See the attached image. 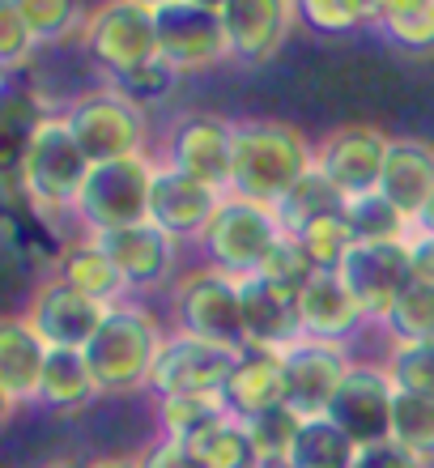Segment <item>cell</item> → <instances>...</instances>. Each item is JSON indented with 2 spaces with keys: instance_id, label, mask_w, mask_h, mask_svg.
I'll return each mask as SVG.
<instances>
[{
  "instance_id": "cell-13",
  "label": "cell",
  "mask_w": 434,
  "mask_h": 468,
  "mask_svg": "<svg viewBox=\"0 0 434 468\" xmlns=\"http://www.w3.org/2000/svg\"><path fill=\"white\" fill-rule=\"evenodd\" d=\"M341 277L362 303L366 320L384 324L397 298L405 294V285L413 282L409 243H354L349 260L341 264Z\"/></svg>"
},
{
  "instance_id": "cell-23",
  "label": "cell",
  "mask_w": 434,
  "mask_h": 468,
  "mask_svg": "<svg viewBox=\"0 0 434 468\" xmlns=\"http://www.w3.org/2000/svg\"><path fill=\"white\" fill-rule=\"evenodd\" d=\"M298 315H302V333L333 346H345L362 324H371L341 272H315L298 294Z\"/></svg>"
},
{
  "instance_id": "cell-12",
  "label": "cell",
  "mask_w": 434,
  "mask_h": 468,
  "mask_svg": "<svg viewBox=\"0 0 434 468\" xmlns=\"http://www.w3.org/2000/svg\"><path fill=\"white\" fill-rule=\"evenodd\" d=\"M179 171L196 175L217 192L235 184V123L222 115H184L166 133V158Z\"/></svg>"
},
{
  "instance_id": "cell-8",
  "label": "cell",
  "mask_w": 434,
  "mask_h": 468,
  "mask_svg": "<svg viewBox=\"0 0 434 468\" xmlns=\"http://www.w3.org/2000/svg\"><path fill=\"white\" fill-rule=\"evenodd\" d=\"M64 120H69L77 145L86 149V158L94 166L99 162H120V158H132V154H145V133H149L145 107L137 99H128L124 90H115L111 81L77 94L64 107Z\"/></svg>"
},
{
  "instance_id": "cell-39",
  "label": "cell",
  "mask_w": 434,
  "mask_h": 468,
  "mask_svg": "<svg viewBox=\"0 0 434 468\" xmlns=\"http://www.w3.org/2000/svg\"><path fill=\"white\" fill-rule=\"evenodd\" d=\"M375 26L400 51H413V56H430L434 51V0H413L409 9L392 13V17H384Z\"/></svg>"
},
{
  "instance_id": "cell-34",
  "label": "cell",
  "mask_w": 434,
  "mask_h": 468,
  "mask_svg": "<svg viewBox=\"0 0 434 468\" xmlns=\"http://www.w3.org/2000/svg\"><path fill=\"white\" fill-rule=\"evenodd\" d=\"M392 341H434V285L413 277L405 294L397 298L392 315L384 320Z\"/></svg>"
},
{
  "instance_id": "cell-22",
  "label": "cell",
  "mask_w": 434,
  "mask_h": 468,
  "mask_svg": "<svg viewBox=\"0 0 434 468\" xmlns=\"http://www.w3.org/2000/svg\"><path fill=\"white\" fill-rule=\"evenodd\" d=\"M51 346L26 324V315H9L0 324V396L5 409L38 405V383L48 370Z\"/></svg>"
},
{
  "instance_id": "cell-30",
  "label": "cell",
  "mask_w": 434,
  "mask_h": 468,
  "mask_svg": "<svg viewBox=\"0 0 434 468\" xmlns=\"http://www.w3.org/2000/svg\"><path fill=\"white\" fill-rule=\"evenodd\" d=\"M345 218L358 243H409L413 234H418V222H413L409 213H400L379 187L366 192V197L349 200Z\"/></svg>"
},
{
  "instance_id": "cell-52",
  "label": "cell",
  "mask_w": 434,
  "mask_h": 468,
  "mask_svg": "<svg viewBox=\"0 0 434 468\" xmlns=\"http://www.w3.org/2000/svg\"><path fill=\"white\" fill-rule=\"evenodd\" d=\"M260 468H294V464H290V460H264Z\"/></svg>"
},
{
  "instance_id": "cell-42",
  "label": "cell",
  "mask_w": 434,
  "mask_h": 468,
  "mask_svg": "<svg viewBox=\"0 0 434 468\" xmlns=\"http://www.w3.org/2000/svg\"><path fill=\"white\" fill-rule=\"evenodd\" d=\"M175 69H166V64H149L145 73H137V77H124V81H111L115 90H124L128 99H137L141 107H153V102H162L166 94H171V86H175Z\"/></svg>"
},
{
  "instance_id": "cell-24",
  "label": "cell",
  "mask_w": 434,
  "mask_h": 468,
  "mask_svg": "<svg viewBox=\"0 0 434 468\" xmlns=\"http://www.w3.org/2000/svg\"><path fill=\"white\" fill-rule=\"evenodd\" d=\"M379 192L400 213H409L413 222H418L434 197V145L430 141H422V136H392Z\"/></svg>"
},
{
  "instance_id": "cell-51",
  "label": "cell",
  "mask_w": 434,
  "mask_h": 468,
  "mask_svg": "<svg viewBox=\"0 0 434 468\" xmlns=\"http://www.w3.org/2000/svg\"><path fill=\"white\" fill-rule=\"evenodd\" d=\"M137 5H145V9H166V5H175V0H137Z\"/></svg>"
},
{
  "instance_id": "cell-11",
  "label": "cell",
  "mask_w": 434,
  "mask_h": 468,
  "mask_svg": "<svg viewBox=\"0 0 434 468\" xmlns=\"http://www.w3.org/2000/svg\"><path fill=\"white\" fill-rule=\"evenodd\" d=\"M392 405H397L392 375L371 362H354L323 418H333L358 447H375L392 439Z\"/></svg>"
},
{
  "instance_id": "cell-31",
  "label": "cell",
  "mask_w": 434,
  "mask_h": 468,
  "mask_svg": "<svg viewBox=\"0 0 434 468\" xmlns=\"http://www.w3.org/2000/svg\"><path fill=\"white\" fill-rule=\"evenodd\" d=\"M362 447L349 439L333 418H307L294 439L290 464L294 468H354Z\"/></svg>"
},
{
  "instance_id": "cell-2",
  "label": "cell",
  "mask_w": 434,
  "mask_h": 468,
  "mask_svg": "<svg viewBox=\"0 0 434 468\" xmlns=\"http://www.w3.org/2000/svg\"><path fill=\"white\" fill-rule=\"evenodd\" d=\"M166 328L158 315L137 303H120L107 311V320L99 324V333L90 336L86 362L94 370L102 396H137L149 392L153 383V367L166 346Z\"/></svg>"
},
{
  "instance_id": "cell-40",
  "label": "cell",
  "mask_w": 434,
  "mask_h": 468,
  "mask_svg": "<svg viewBox=\"0 0 434 468\" xmlns=\"http://www.w3.org/2000/svg\"><path fill=\"white\" fill-rule=\"evenodd\" d=\"M315 272L320 269L307 260V251H302V243H298L294 234H281L277 247L264 256V264H260L264 282H273L277 290H286V294H302V285H307Z\"/></svg>"
},
{
  "instance_id": "cell-44",
  "label": "cell",
  "mask_w": 434,
  "mask_h": 468,
  "mask_svg": "<svg viewBox=\"0 0 434 468\" xmlns=\"http://www.w3.org/2000/svg\"><path fill=\"white\" fill-rule=\"evenodd\" d=\"M137 468H200V464H196V456L187 452V443L158 434V439L137 456Z\"/></svg>"
},
{
  "instance_id": "cell-15",
  "label": "cell",
  "mask_w": 434,
  "mask_h": 468,
  "mask_svg": "<svg viewBox=\"0 0 434 468\" xmlns=\"http://www.w3.org/2000/svg\"><path fill=\"white\" fill-rule=\"evenodd\" d=\"M226 192H217L213 184L196 179V175L179 171L171 162L158 158L153 171V192H149V222L162 226L171 239H200L205 226L213 222V213L222 209Z\"/></svg>"
},
{
  "instance_id": "cell-20",
  "label": "cell",
  "mask_w": 434,
  "mask_h": 468,
  "mask_svg": "<svg viewBox=\"0 0 434 468\" xmlns=\"http://www.w3.org/2000/svg\"><path fill=\"white\" fill-rule=\"evenodd\" d=\"M222 400L243 421L273 405H286V349L243 346L222 383Z\"/></svg>"
},
{
  "instance_id": "cell-41",
  "label": "cell",
  "mask_w": 434,
  "mask_h": 468,
  "mask_svg": "<svg viewBox=\"0 0 434 468\" xmlns=\"http://www.w3.org/2000/svg\"><path fill=\"white\" fill-rule=\"evenodd\" d=\"M43 48L35 38V30L9 9V5H0V64H5V73H17L26 64L35 60V51Z\"/></svg>"
},
{
  "instance_id": "cell-6",
  "label": "cell",
  "mask_w": 434,
  "mask_h": 468,
  "mask_svg": "<svg viewBox=\"0 0 434 468\" xmlns=\"http://www.w3.org/2000/svg\"><path fill=\"white\" fill-rule=\"evenodd\" d=\"M171 333H187L196 341L222 349H243L248 346V328H243V298H238V277L230 272L205 269L187 272L184 282L171 290Z\"/></svg>"
},
{
  "instance_id": "cell-14",
  "label": "cell",
  "mask_w": 434,
  "mask_h": 468,
  "mask_svg": "<svg viewBox=\"0 0 434 468\" xmlns=\"http://www.w3.org/2000/svg\"><path fill=\"white\" fill-rule=\"evenodd\" d=\"M387 145H392V136H384L375 123H345V128L328 133L320 145H315V166H320L349 200L366 197V192H375L379 179H384Z\"/></svg>"
},
{
  "instance_id": "cell-10",
  "label": "cell",
  "mask_w": 434,
  "mask_h": 468,
  "mask_svg": "<svg viewBox=\"0 0 434 468\" xmlns=\"http://www.w3.org/2000/svg\"><path fill=\"white\" fill-rule=\"evenodd\" d=\"M107 311L111 307H102L99 298L81 294L60 272H51L30 290L22 315L51 349H86L90 336L99 333V324L107 320Z\"/></svg>"
},
{
  "instance_id": "cell-50",
  "label": "cell",
  "mask_w": 434,
  "mask_h": 468,
  "mask_svg": "<svg viewBox=\"0 0 434 468\" xmlns=\"http://www.w3.org/2000/svg\"><path fill=\"white\" fill-rule=\"evenodd\" d=\"M43 468H90V464H81V460H56V464H43Z\"/></svg>"
},
{
  "instance_id": "cell-37",
  "label": "cell",
  "mask_w": 434,
  "mask_h": 468,
  "mask_svg": "<svg viewBox=\"0 0 434 468\" xmlns=\"http://www.w3.org/2000/svg\"><path fill=\"white\" fill-rule=\"evenodd\" d=\"M298 13L315 35H354L362 26H375L371 0H298Z\"/></svg>"
},
{
  "instance_id": "cell-17",
  "label": "cell",
  "mask_w": 434,
  "mask_h": 468,
  "mask_svg": "<svg viewBox=\"0 0 434 468\" xmlns=\"http://www.w3.org/2000/svg\"><path fill=\"white\" fill-rule=\"evenodd\" d=\"M230 56L238 64H269L302 22L298 0H230L222 9Z\"/></svg>"
},
{
  "instance_id": "cell-45",
  "label": "cell",
  "mask_w": 434,
  "mask_h": 468,
  "mask_svg": "<svg viewBox=\"0 0 434 468\" xmlns=\"http://www.w3.org/2000/svg\"><path fill=\"white\" fill-rule=\"evenodd\" d=\"M409 260H413V277L426 285H434V234L418 230L409 239Z\"/></svg>"
},
{
  "instance_id": "cell-28",
  "label": "cell",
  "mask_w": 434,
  "mask_h": 468,
  "mask_svg": "<svg viewBox=\"0 0 434 468\" xmlns=\"http://www.w3.org/2000/svg\"><path fill=\"white\" fill-rule=\"evenodd\" d=\"M187 452L196 456L200 468H260L264 464L243 418H235V413H226L213 426H205L196 439H187Z\"/></svg>"
},
{
  "instance_id": "cell-16",
  "label": "cell",
  "mask_w": 434,
  "mask_h": 468,
  "mask_svg": "<svg viewBox=\"0 0 434 468\" xmlns=\"http://www.w3.org/2000/svg\"><path fill=\"white\" fill-rule=\"evenodd\" d=\"M349 367L354 357L345 354V346L302 336L298 346L286 349V405L298 409L302 418H323Z\"/></svg>"
},
{
  "instance_id": "cell-21",
  "label": "cell",
  "mask_w": 434,
  "mask_h": 468,
  "mask_svg": "<svg viewBox=\"0 0 434 468\" xmlns=\"http://www.w3.org/2000/svg\"><path fill=\"white\" fill-rule=\"evenodd\" d=\"M238 298H243V328H248V346L264 349H290L302 341V315H298V294L277 290L264 282L260 272L238 277Z\"/></svg>"
},
{
  "instance_id": "cell-1",
  "label": "cell",
  "mask_w": 434,
  "mask_h": 468,
  "mask_svg": "<svg viewBox=\"0 0 434 468\" xmlns=\"http://www.w3.org/2000/svg\"><path fill=\"white\" fill-rule=\"evenodd\" d=\"M94 162L77 145L73 128L60 115H38L22 136L17 154V184L38 218H73V205L86 187Z\"/></svg>"
},
{
  "instance_id": "cell-19",
  "label": "cell",
  "mask_w": 434,
  "mask_h": 468,
  "mask_svg": "<svg viewBox=\"0 0 434 468\" xmlns=\"http://www.w3.org/2000/svg\"><path fill=\"white\" fill-rule=\"evenodd\" d=\"M90 239L111 256V264L128 282V290H158V285H166L175 272V260H179V239H171L153 222H137L111 234H90Z\"/></svg>"
},
{
  "instance_id": "cell-7",
  "label": "cell",
  "mask_w": 434,
  "mask_h": 468,
  "mask_svg": "<svg viewBox=\"0 0 434 468\" xmlns=\"http://www.w3.org/2000/svg\"><path fill=\"white\" fill-rule=\"evenodd\" d=\"M281 234L286 230L277 222L273 205L238 197V192H226L222 209L213 213V222L205 226V234H200L196 243L213 269L230 272V277H251V272H260L264 256L277 247Z\"/></svg>"
},
{
  "instance_id": "cell-18",
  "label": "cell",
  "mask_w": 434,
  "mask_h": 468,
  "mask_svg": "<svg viewBox=\"0 0 434 468\" xmlns=\"http://www.w3.org/2000/svg\"><path fill=\"white\" fill-rule=\"evenodd\" d=\"M235 367V349L209 346L187 333H171L162 357L153 367L149 396H179V392H222L226 375Z\"/></svg>"
},
{
  "instance_id": "cell-9",
  "label": "cell",
  "mask_w": 434,
  "mask_h": 468,
  "mask_svg": "<svg viewBox=\"0 0 434 468\" xmlns=\"http://www.w3.org/2000/svg\"><path fill=\"white\" fill-rule=\"evenodd\" d=\"M158 51L162 64L175 73H196V69L235 60L222 13L192 5V0H175V5L158 9Z\"/></svg>"
},
{
  "instance_id": "cell-3",
  "label": "cell",
  "mask_w": 434,
  "mask_h": 468,
  "mask_svg": "<svg viewBox=\"0 0 434 468\" xmlns=\"http://www.w3.org/2000/svg\"><path fill=\"white\" fill-rule=\"evenodd\" d=\"M311 166H315V145L298 133L294 123H235V184H230V192L277 205Z\"/></svg>"
},
{
  "instance_id": "cell-25",
  "label": "cell",
  "mask_w": 434,
  "mask_h": 468,
  "mask_svg": "<svg viewBox=\"0 0 434 468\" xmlns=\"http://www.w3.org/2000/svg\"><path fill=\"white\" fill-rule=\"evenodd\" d=\"M56 272H60L73 290H81V294H90V298H99L102 307H120V303H124V294H132V290H128V282L120 277V269L111 264V256H107V251H102L90 234H81L77 243L64 247L60 260H56Z\"/></svg>"
},
{
  "instance_id": "cell-43",
  "label": "cell",
  "mask_w": 434,
  "mask_h": 468,
  "mask_svg": "<svg viewBox=\"0 0 434 468\" xmlns=\"http://www.w3.org/2000/svg\"><path fill=\"white\" fill-rule=\"evenodd\" d=\"M354 468H430L418 452L409 447H400L397 439H387V443H375V447H362L358 452V464Z\"/></svg>"
},
{
  "instance_id": "cell-29",
  "label": "cell",
  "mask_w": 434,
  "mask_h": 468,
  "mask_svg": "<svg viewBox=\"0 0 434 468\" xmlns=\"http://www.w3.org/2000/svg\"><path fill=\"white\" fill-rule=\"evenodd\" d=\"M222 392H179V396H153V418H158V434L166 439H196L205 426H213L217 418H226Z\"/></svg>"
},
{
  "instance_id": "cell-46",
  "label": "cell",
  "mask_w": 434,
  "mask_h": 468,
  "mask_svg": "<svg viewBox=\"0 0 434 468\" xmlns=\"http://www.w3.org/2000/svg\"><path fill=\"white\" fill-rule=\"evenodd\" d=\"M371 5H375V22H384V17H392V13L409 9L413 0H371Z\"/></svg>"
},
{
  "instance_id": "cell-38",
  "label": "cell",
  "mask_w": 434,
  "mask_h": 468,
  "mask_svg": "<svg viewBox=\"0 0 434 468\" xmlns=\"http://www.w3.org/2000/svg\"><path fill=\"white\" fill-rule=\"evenodd\" d=\"M384 370L400 392L434 396V341H392Z\"/></svg>"
},
{
  "instance_id": "cell-49",
  "label": "cell",
  "mask_w": 434,
  "mask_h": 468,
  "mask_svg": "<svg viewBox=\"0 0 434 468\" xmlns=\"http://www.w3.org/2000/svg\"><path fill=\"white\" fill-rule=\"evenodd\" d=\"M192 5H205V9H217V13H222L230 0H192Z\"/></svg>"
},
{
  "instance_id": "cell-4",
  "label": "cell",
  "mask_w": 434,
  "mask_h": 468,
  "mask_svg": "<svg viewBox=\"0 0 434 468\" xmlns=\"http://www.w3.org/2000/svg\"><path fill=\"white\" fill-rule=\"evenodd\" d=\"M81 43L94 56L107 81L145 73L162 60L158 51V9H145L137 0H102L86 13Z\"/></svg>"
},
{
  "instance_id": "cell-32",
  "label": "cell",
  "mask_w": 434,
  "mask_h": 468,
  "mask_svg": "<svg viewBox=\"0 0 434 468\" xmlns=\"http://www.w3.org/2000/svg\"><path fill=\"white\" fill-rule=\"evenodd\" d=\"M35 30L38 43H60L69 35H81L86 26V9L81 0H0Z\"/></svg>"
},
{
  "instance_id": "cell-26",
  "label": "cell",
  "mask_w": 434,
  "mask_h": 468,
  "mask_svg": "<svg viewBox=\"0 0 434 468\" xmlns=\"http://www.w3.org/2000/svg\"><path fill=\"white\" fill-rule=\"evenodd\" d=\"M99 396L102 392L86 362V349H51L43 383H38V405L51 409V413H81Z\"/></svg>"
},
{
  "instance_id": "cell-47",
  "label": "cell",
  "mask_w": 434,
  "mask_h": 468,
  "mask_svg": "<svg viewBox=\"0 0 434 468\" xmlns=\"http://www.w3.org/2000/svg\"><path fill=\"white\" fill-rule=\"evenodd\" d=\"M90 468H137V460H128V456H102V460H90Z\"/></svg>"
},
{
  "instance_id": "cell-36",
  "label": "cell",
  "mask_w": 434,
  "mask_h": 468,
  "mask_svg": "<svg viewBox=\"0 0 434 468\" xmlns=\"http://www.w3.org/2000/svg\"><path fill=\"white\" fill-rule=\"evenodd\" d=\"M302 413L290 405H273L264 409V413H256V418H248L243 426H248L251 443H256V452H260L264 460H290V452H294V439L298 431H302Z\"/></svg>"
},
{
  "instance_id": "cell-33",
  "label": "cell",
  "mask_w": 434,
  "mask_h": 468,
  "mask_svg": "<svg viewBox=\"0 0 434 468\" xmlns=\"http://www.w3.org/2000/svg\"><path fill=\"white\" fill-rule=\"evenodd\" d=\"M392 439L400 447H409L430 464L434 460V396L418 392H400L397 388V405H392Z\"/></svg>"
},
{
  "instance_id": "cell-35",
  "label": "cell",
  "mask_w": 434,
  "mask_h": 468,
  "mask_svg": "<svg viewBox=\"0 0 434 468\" xmlns=\"http://www.w3.org/2000/svg\"><path fill=\"white\" fill-rule=\"evenodd\" d=\"M298 243H302V251H307V260L315 264L320 272H341V264L349 260V251H354V230H349V218L345 213H336V218H323V222L307 226L302 234H294Z\"/></svg>"
},
{
  "instance_id": "cell-5",
  "label": "cell",
  "mask_w": 434,
  "mask_h": 468,
  "mask_svg": "<svg viewBox=\"0 0 434 468\" xmlns=\"http://www.w3.org/2000/svg\"><path fill=\"white\" fill-rule=\"evenodd\" d=\"M153 171H158V158H149V149L120 162H99L73 205V222L81 226V234H111L149 222Z\"/></svg>"
},
{
  "instance_id": "cell-27",
  "label": "cell",
  "mask_w": 434,
  "mask_h": 468,
  "mask_svg": "<svg viewBox=\"0 0 434 468\" xmlns=\"http://www.w3.org/2000/svg\"><path fill=\"white\" fill-rule=\"evenodd\" d=\"M349 197L341 192V187L328 179V175L320 171V166H311L302 179H298L294 187H290L286 197L277 200V222H281V230L286 234H302L307 226L323 222V218H336V213H345Z\"/></svg>"
},
{
  "instance_id": "cell-48",
  "label": "cell",
  "mask_w": 434,
  "mask_h": 468,
  "mask_svg": "<svg viewBox=\"0 0 434 468\" xmlns=\"http://www.w3.org/2000/svg\"><path fill=\"white\" fill-rule=\"evenodd\" d=\"M418 230L434 234V197H430V205H426V209H422V218H418Z\"/></svg>"
}]
</instances>
